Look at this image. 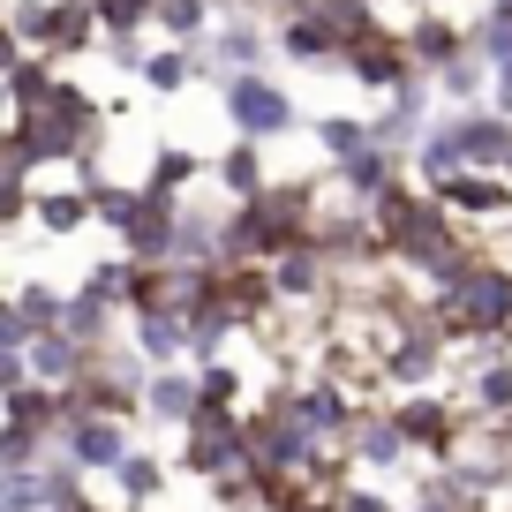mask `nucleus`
Masks as SVG:
<instances>
[{"instance_id":"f257e3e1","label":"nucleus","mask_w":512,"mask_h":512,"mask_svg":"<svg viewBox=\"0 0 512 512\" xmlns=\"http://www.w3.org/2000/svg\"><path fill=\"white\" fill-rule=\"evenodd\" d=\"M437 324H445L452 347H482V339H512V264L497 256H467L460 279L430 294Z\"/></svg>"},{"instance_id":"f03ea898","label":"nucleus","mask_w":512,"mask_h":512,"mask_svg":"<svg viewBox=\"0 0 512 512\" xmlns=\"http://www.w3.org/2000/svg\"><path fill=\"white\" fill-rule=\"evenodd\" d=\"M226 121L241 128V144H264V136H294L302 106L264 76H226Z\"/></svg>"},{"instance_id":"7ed1b4c3","label":"nucleus","mask_w":512,"mask_h":512,"mask_svg":"<svg viewBox=\"0 0 512 512\" xmlns=\"http://www.w3.org/2000/svg\"><path fill=\"white\" fill-rule=\"evenodd\" d=\"M53 445H61L83 475H113V467L136 452V445H128V422H121V415H68Z\"/></svg>"},{"instance_id":"20e7f679","label":"nucleus","mask_w":512,"mask_h":512,"mask_svg":"<svg viewBox=\"0 0 512 512\" xmlns=\"http://www.w3.org/2000/svg\"><path fill=\"white\" fill-rule=\"evenodd\" d=\"M23 362H31V384H46V392H76L91 377V347H76L68 332H38L23 347Z\"/></svg>"},{"instance_id":"39448f33","label":"nucleus","mask_w":512,"mask_h":512,"mask_svg":"<svg viewBox=\"0 0 512 512\" xmlns=\"http://www.w3.org/2000/svg\"><path fill=\"white\" fill-rule=\"evenodd\" d=\"M128 347L151 369H189V324L174 309H144V317H128Z\"/></svg>"},{"instance_id":"423d86ee","label":"nucleus","mask_w":512,"mask_h":512,"mask_svg":"<svg viewBox=\"0 0 512 512\" xmlns=\"http://www.w3.org/2000/svg\"><path fill=\"white\" fill-rule=\"evenodd\" d=\"M196 407H204L196 369H151V384H144V422H159V430H189Z\"/></svg>"},{"instance_id":"0eeeda50","label":"nucleus","mask_w":512,"mask_h":512,"mask_svg":"<svg viewBox=\"0 0 512 512\" xmlns=\"http://www.w3.org/2000/svg\"><path fill=\"white\" fill-rule=\"evenodd\" d=\"M369 144L392 151V159H400L407 144H430V91H422V83H400V91H392V113L369 128Z\"/></svg>"},{"instance_id":"6e6552de","label":"nucleus","mask_w":512,"mask_h":512,"mask_svg":"<svg viewBox=\"0 0 512 512\" xmlns=\"http://www.w3.org/2000/svg\"><path fill=\"white\" fill-rule=\"evenodd\" d=\"M430 196L452 219H505L512 211V181H497V174H452V181H437Z\"/></svg>"},{"instance_id":"1a4fd4ad","label":"nucleus","mask_w":512,"mask_h":512,"mask_svg":"<svg viewBox=\"0 0 512 512\" xmlns=\"http://www.w3.org/2000/svg\"><path fill=\"white\" fill-rule=\"evenodd\" d=\"M347 76L369 83V91H400V83H415V61H407L400 38H377V31H369L362 46H347Z\"/></svg>"},{"instance_id":"9d476101","label":"nucleus","mask_w":512,"mask_h":512,"mask_svg":"<svg viewBox=\"0 0 512 512\" xmlns=\"http://www.w3.org/2000/svg\"><path fill=\"white\" fill-rule=\"evenodd\" d=\"M31 226L46 241H68L91 226V189H76V181H61V189H31Z\"/></svg>"},{"instance_id":"9b49d317","label":"nucleus","mask_w":512,"mask_h":512,"mask_svg":"<svg viewBox=\"0 0 512 512\" xmlns=\"http://www.w3.org/2000/svg\"><path fill=\"white\" fill-rule=\"evenodd\" d=\"M347 460H362V467H407V437H400V422H392V407H384V415H362V422H354Z\"/></svg>"},{"instance_id":"f8f14e48","label":"nucleus","mask_w":512,"mask_h":512,"mask_svg":"<svg viewBox=\"0 0 512 512\" xmlns=\"http://www.w3.org/2000/svg\"><path fill=\"white\" fill-rule=\"evenodd\" d=\"M279 46H287V61L324 68V61L339 53V38L324 31V16H317V8H294V16H287V31H279Z\"/></svg>"},{"instance_id":"ddd939ff","label":"nucleus","mask_w":512,"mask_h":512,"mask_svg":"<svg viewBox=\"0 0 512 512\" xmlns=\"http://www.w3.org/2000/svg\"><path fill=\"white\" fill-rule=\"evenodd\" d=\"M196 174H204V159H196L189 144H159V151H151V181H144V189L166 196V204H181V189H189Z\"/></svg>"},{"instance_id":"4468645a","label":"nucleus","mask_w":512,"mask_h":512,"mask_svg":"<svg viewBox=\"0 0 512 512\" xmlns=\"http://www.w3.org/2000/svg\"><path fill=\"white\" fill-rule=\"evenodd\" d=\"M113 317L121 309H106V302H91V294H68V309H61V332L76 339V347H113Z\"/></svg>"},{"instance_id":"2eb2a0df","label":"nucleus","mask_w":512,"mask_h":512,"mask_svg":"<svg viewBox=\"0 0 512 512\" xmlns=\"http://www.w3.org/2000/svg\"><path fill=\"white\" fill-rule=\"evenodd\" d=\"M113 490H121L128 505H159L166 497V460L159 452H128V460L113 467Z\"/></svg>"},{"instance_id":"dca6fc26","label":"nucleus","mask_w":512,"mask_h":512,"mask_svg":"<svg viewBox=\"0 0 512 512\" xmlns=\"http://www.w3.org/2000/svg\"><path fill=\"white\" fill-rule=\"evenodd\" d=\"M8 302H16V317H23V332H31V339H38V332H61V309H68L61 287H46V279H23Z\"/></svg>"},{"instance_id":"f3484780","label":"nucleus","mask_w":512,"mask_h":512,"mask_svg":"<svg viewBox=\"0 0 512 512\" xmlns=\"http://www.w3.org/2000/svg\"><path fill=\"white\" fill-rule=\"evenodd\" d=\"M467 407H475L482 422L512 415V354H497V362H482V369H475V384H467Z\"/></svg>"},{"instance_id":"a211bd4d","label":"nucleus","mask_w":512,"mask_h":512,"mask_svg":"<svg viewBox=\"0 0 512 512\" xmlns=\"http://www.w3.org/2000/svg\"><path fill=\"white\" fill-rule=\"evenodd\" d=\"M211 181H219V189L234 196V204H249V196H264V189H272V181H264V159H256V144H234L219 166H211Z\"/></svg>"},{"instance_id":"6ab92c4d","label":"nucleus","mask_w":512,"mask_h":512,"mask_svg":"<svg viewBox=\"0 0 512 512\" xmlns=\"http://www.w3.org/2000/svg\"><path fill=\"white\" fill-rule=\"evenodd\" d=\"M460 31H452V23H415V31H407V61H415V68H445V61H460Z\"/></svg>"},{"instance_id":"aec40b11","label":"nucleus","mask_w":512,"mask_h":512,"mask_svg":"<svg viewBox=\"0 0 512 512\" xmlns=\"http://www.w3.org/2000/svg\"><path fill=\"white\" fill-rule=\"evenodd\" d=\"M317 144L347 166L354 151H369V121H354V113H324V121H317Z\"/></svg>"},{"instance_id":"412c9836","label":"nucleus","mask_w":512,"mask_h":512,"mask_svg":"<svg viewBox=\"0 0 512 512\" xmlns=\"http://www.w3.org/2000/svg\"><path fill=\"white\" fill-rule=\"evenodd\" d=\"M211 53H219V61H234V76H256V61H264V38H256L249 23H226Z\"/></svg>"},{"instance_id":"4be33fe9","label":"nucleus","mask_w":512,"mask_h":512,"mask_svg":"<svg viewBox=\"0 0 512 512\" xmlns=\"http://www.w3.org/2000/svg\"><path fill=\"white\" fill-rule=\"evenodd\" d=\"M189 76H196L189 53H174V46H166V53H144V83H151V91H181Z\"/></svg>"},{"instance_id":"5701e85b","label":"nucleus","mask_w":512,"mask_h":512,"mask_svg":"<svg viewBox=\"0 0 512 512\" xmlns=\"http://www.w3.org/2000/svg\"><path fill=\"white\" fill-rule=\"evenodd\" d=\"M196 392H204V407H234V415H241V377H234L226 362H204V369H196Z\"/></svg>"},{"instance_id":"b1692460","label":"nucleus","mask_w":512,"mask_h":512,"mask_svg":"<svg viewBox=\"0 0 512 512\" xmlns=\"http://www.w3.org/2000/svg\"><path fill=\"white\" fill-rule=\"evenodd\" d=\"M204 16H211V0H159V16H151V23H166V38H196Z\"/></svg>"},{"instance_id":"393cba45","label":"nucleus","mask_w":512,"mask_h":512,"mask_svg":"<svg viewBox=\"0 0 512 512\" xmlns=\"http://www.w3.org/2000/svg\"><path fill=\"white\" fill-rule=\"evenodd\" d=\"M437 83H445V98H467V106H475V98H482V61H475V53H460V61L437 68Z\"/></svg>"},{"instance_id":"a878e982","label":"nucleus","mask_w":512,"mask_h":512,"mask_svg":"<svg viewBox=\"0 0 512 512\" xmlns=\"http://www.w3.org/2000/svg\"><path fill=\"white\" fill-rule=\"evenodd\" d=\"M475 46H482V61L497 68V76L512 83V23H497V16H482V31H475Z\"/></svg>"},{"instance_id":"bb28decb","label":"nucleus","mask_w":512,"mask_h":512,"mask_svg":"<svg viewBox=\"0 0 512 512\" xmlns=\"http://www.w3.org/2000/svg\"><path fill=\"white\" fill-rule=\"evenodd\" d=\"M332 512H400V505H392V497H377V490H362V482H339Z\"/></svg>"},{"instance_id":"cd10ccee","label":"nucleus","mask_w":512,"mask_h":512,"mask_svg":"<svg viewBox=\"0 0 512 512\" xmlns=\"http://www.w3.org/2000/svg\"><path fill=\"white\" fill-rule=\"evenodd\" d=\"M23 384H31V362L0 347V400H8V392H23Z\"/></svg>"},{"instance_id":"c85d7f7f","label":"nucleus","mask_w":512,"mask_h":512,"mask_svg":"<svg viewBox=\"0 0 512 512\" xmlns=\"http://www.w3.org/2000/svg\"><path fill=\"white\" fill-rule=\"evenodd\" d=\"M0 512H23V505H16V497H0Z\"/></svg>"},{"instance_id":"c756f323","label":"nucleus","mask_w":512,"mask_h":512,"mask_svg":"<svg viewBox=\"0 0 512 512\" xmlns=\"http://www.w3.org/2000/svg\"><path fill=\"white\" fill-rule=\"evenodd\" d=\"M287 8H302V0H287Z\"/></svg>"},{"instance_id":"7c9ffc66","label":"nucleus","mask_w":512,"mask_h":512,"mask_svg":"<svg viewBox=\"0 0 512 512\" xmlns=\"http://www.w3.org/2000/svg\"><path fill=\"white\" fill-rule=\"evenodd\" d=\"M0 482H8V467H0Z\"/></svg>"}]
</instances>
